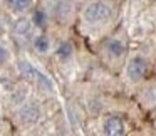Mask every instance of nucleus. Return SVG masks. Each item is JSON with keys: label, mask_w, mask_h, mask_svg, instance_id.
<instances>
[{"label": "nucleus", "mask_w": 156, "mask_h": 136, "mask_svg": "<svg viewBox=\"0 0 156 136\" xmlns=\"http://www.w3.org/2000/svg\"><path fill=\"white\" fill-rule=\"evenodd\" d=\"M111 15H112L111 7L102 0H92L82 10V19L87 24H102V22L109 20Z\"/></svg>", "instance_id": "f257e3e1"}, {"label": "nucleus", "mask_w": 156, "mask_h": 136, "mask_svg": "<svg viewBox=\"0 0 156 136\" xmlns=\"http://www.w3.org/2000/svg\"><path fill=\"white\" fill-rule=\"evenodd\" d=\"M17 67H19V71H20V74L24 76V77L34 81L37 86H41V89H45V91H54V84H52L51 79H49L44 72L39 71L34 64H30L29 61H19Z\"/></svg>", "instance_id": "f03ea898"}, {"label": "nucleus", "mask_w": 156, "mask_h": 136, "mask_svg": "<svg viewBox=\"0 0 156 136\" xmlns=\"http://www.w3.org/2000/svg\"><path fill=\"white\" fill-rule=\"evenodd\" d=\"M146 71H148V62L143 55H134L131 57V61L126 66V76L131 82H138L141 81L146 76Z\"/></svg>", "instance_id": "7ed1b4c3"}, {"label": "nucleus", "mask_w": 156, "mask_h": 136, "mask_svg": "<svg viewBox=\"0 0 156 136\" xmlns=\"http://www.w3.org/2000/svg\"><path fill=\"white\" fill-rule=\"evenodd\" d=\"M52 15L61 24H66L72 15V2L71 0H52Z\"/></svg>", "instance_id": "20e7f679"}, {"label": "nucleus", "mask_w": 156, "mask_h": 136, "mask_svg": "<svg viewBox=\"0 0 156 136\" xmlns=\"http://www.w3.org/2000/svg\"><path fill=\"white\" fill-rule=\"evenodd\" d=\"M102 133L108 136H121L126 133V126L122 123V119L111 116V118L104 119V123H102Z\"/></svg>", "instance_id": "39448f33"}, {"label": "nucleus", "mask_w": 156, "mask_h": 136, "mask_svg": "<svg viewBox=\"0 0 156 136\" xmlns=\"http://www.w3.org/2000/svg\"><path fill=\"white\" fill-rule=\"evenodd\" d=\"M104 49H106V52H108L111 57H114V59L122 57L124 52H126V45L122 44L119 39H108L106 44H104Z\"/></svg>", "instance_id": "423d86ee"}, {"label": "nucleus", "mask_w": 156, "mask_h": 136, "mask_svg": "<svg viewBox=\"0 0 156 136\" xmlns=\"http://www.w3.org/2000/svg\"><path fill=\"white\" fill-rule=\"evenodd\" d=\"M72 54H74V45L69 41H62L55 49V57L61 59V61H69L72 57Z\"/></svg>", "instance_id": "0eeeda50"}, {"label": "nucleus", "mask_w": 156, "mask_h": 136, "mask_svg": "<svg viewBox=\"0 0 156 136\" xmlns=\"http://www.w3.org/2000/svg\"><path fill=\"white\" fill-rule=\"evenodd\" d=\"M39 116H41V113H39V109L35 108V106H25V108L20 111V119H22V123H25V124L35 123L39 119Z\"/></svg>", "instance_id": "6e6552de"}, {"label": "nucleus", "mask_w": 156, "mask_h": 136, "mask_svg": "<svg viewBox=\"0 0 156 136\" xmlns=\"http://www.w3.org/2000/svg\"><path fill=\"white\" fill-rule=\"evenodd\" d=\"M32 45H34V49L39 52V54H47L49 49H51V41L47 39V35H35L34 41H32Z\"/></svg>", "instance_id": "1a4fd4ad"}, {"label": "nucleus", "mask_w": 156, "mask_h": 136, "mask_svg": "<svg viewBox=\"0 0 156 136\" xmlns=\"http://www.w3.org/2000/svg\"><path fill=\"white\" fill-rule=\"evenodd\" d=\"M32 25H34V22H32V19H20V20L15 22V34L20 35V37H25V35L30 34L32 30Z\"/></svg>", "instance_id": "9d476101"}, {"label": "nucleus", "mask_w": 156, "mask_h": 136, "mask_svg": "<svg viewBox=\"0 0 156 136\" xmlns=\"http://www.w3.org/2000/svg\"><path fill=\"white\" fill-rule=\"evenodd\" d=\"M32 22H34V25H37V27H45V24H47V14H45L42 9H37V10H34V14H32Z\"/></svg>", "instance_id": "9b49d317"}, {"label": "nucleus", "mask_w": 156, "mask_h": 136, "mask_svg": "<svg viewBox=\"0 0 156 136\" xmlns=\"http://www.w3.org/2000/svg\"><path fill=\"white\" fill-rule=\"evenodd\" d=\"M32 5V0H12V10L14 12H24Z\"/></svg>", "instance_id": "f8f14e48"}, {"label": "nucleus", "mask_w": 156, "mask_h": 136, "mask_svg": "<svg viewBox=\"0 0 156 136\" xmlns=\"http://www.w3.org/2000/svg\"><path fill=\"white\" fill-rule=\"evenodd\" d=\"M9 59V51L4 47V45L0 44V64H4V62H7Z\"/></svg>", "instance_id": "ddd939ff"}, {"label": "nucleus", "mask_w": 156, "mask_h": 136, "mask_svg": "<svg viewBox=\"0 0 156 136\" xmlns=\"http://www.w3.org/2000/svg\"><path fill=\"white\" fill-rule=\"evenodd\" d=\"M10 2H12V0H10Z\"/></svg>", "instance_id": "4468645a"}]
</instances>
